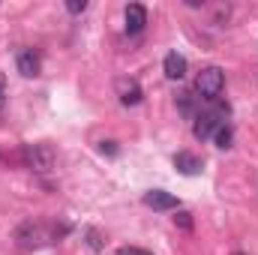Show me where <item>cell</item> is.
Masks as SVG:
<instances>
[{"label": "cell", "mask_w": 258, "mask_h": 255, "mask_svg": "<svg viewBox=\"0 0 258 255\" xmlns=\"http://www.w3.org/2000/svg\"><path fill=\"white\" fill-rule=\"evenodd\" d=\"M225 90V72L219 66H204L198 75H195V93L198 99L204 102H216Z\"/></svg>", "instance_id": "6da1fadb"}, {"label": "cell", "mask_w": 258, "mask_h": 255, "mask_svg": "<svg viewBox=\"0 0 258 255\" xmlns=\"http://www.w3.org/2000/svg\"><path fill=\"white\" fill-rule=\"evenodd\" d=\"M225 114H228V105H219V108H210V111H201L195 114L192 120V135L198 141H207L216 135V129L225 126Z\"/></svg>", "instance_id": "7a4b0ae2"}, {"label": "cell", "mask_w": 258, "mask_h": 255, "mask_svg": "<svg viewBox=\"0 0 258 255\" xmlns=\"http://www.w3.org/2000/svg\"><path fill=\"white\" fill-rule=\"evenodd\" d=\"M21 159H24V165H27L30 171H36V174L54 171V150H51L48 144H24Z\"/></svg>", "instance_id": "3957f363"}, {"label": "cell", "mask_w": 258, "mask_h": 255, "mask_svg": "<svg viewBox=\"0 0 258 255\" xmlns=\"http://www.w3.org/2000/svg\"><path fill=\"white\" fill-rule=\"evenodd\" d=\"M114 93H117V99H120V105H138L141 99H144V90H141V84L135 81V78H117L114 81Z\"/></svg>", "instance_id": "277c9868"}, {"label": "cell", "mask_w": 258, "mask_h": 255, "mask_svg": "<svg viewBox=\"0 0 258 255\" xmlns=\"http://www.w3.org/2000/svg\"><path fill=\"white\" fill-rule=\"evenodd\" d=\"M144 207H150V210H177L180 207V201L171 195V192H162V189H150L144 192Z\"/></svg>", "instance_id": "5b68a950"}, {"label": "cell", "mask_w": 258, "mask_h": 255, "mask_svg": "<svg viewBox=\"0 0 258 255\" xmlns=\"http://www.w3.org/2000/svg\"><path fill=\"white\" fill-rule=\"evenodd\" d=\"M15 66H18V72H21L24 78H33V75H39L42 60H39V54H36L33 48H21V51L15 54Z\"/></svg>", "instance_id": "8992f818"}, {"label": "cell", "mask_w": 258, "mask_h": 255, "mask_svg": "<svg viewBox=\"0 0 258 255\" xmlns=\"http://www.w3.org/2000/svg\"><path fill=\"white\" fill-rule=\"evenodd\" d=\"M162 69H165V78H171V81H180L183 75H186V57L183 54H177V51H168L165 54V60H162Z\"/></svg>", "instance_id": "52a82bcc"}, {"label": "cell", "mask_w": 258, "mask_h": 255, "mask_svg": "<svg viewBox=\"0 0 258 255\" xmlns=\"http://www.w3.org/2000/svg\"><path fill=\"white\" fill-rule=\"evenodd\" d=\"M144 24H147V9L141 3H129L126 6V33H132V36L141 33Z\"/></svg>", "instance_id": "ba28073f"}, {"label": "cell", "mask_w": 258, "mask_h": 255, "mask_svg": "<svg viewBox=\"0 0 258 255\" xmlns=\"http://www.w3.org/2000/svg\"><path fill=\"white\" fill-rule=\"evenodd\" d=\"M174 168L180 171V174H186V177H192L201 171V159L189 153V150H180V153H174Z\"/></svg>", "instance_id": "9c48e42d"}, {"label": "cell", "mask_w": 258, "mask_h": 255, "mask_svg": "<svg viewBox=\"0 0 258 255\" xmlns=\"http://www.w3.org/2000/svg\"><path fill=\"white\" fill-rule=\"evenodd\" d=\"M177 108L183 111V117H192L195 120V96L189 90H180V93H177Z\"/></svg>", "instance_id": "30bf717a"}, {"label": "cell", "mask_w": 258, "mask_h": 255, "mask_svg": "<svg viewBox=\"0 0 258 255\" xmlns=\"http://www.w3.org/2000/svg\"><path fill=\"white\" fill-rule=\"evenodd\" d=\"M213 141H216V147H222V150H228L231 147V141H234V132H231V126L225 123V126L216 129V135H213Z\"/></svg>", "instance_id": "8fae6325"}, {"label": "cell", "mask_w": 258, "mask_h": 255, "mask_svg": "<svg viewBox=\"0 0 258 255\" xmlns=\"http://www.w3.org/2000/svg\"><path fill=\"white\" fill-rule=\"evenodd\" d=\"M66 9H69L72 15H81V12H87V0H69Z\"/></svg>", "instance_id": "7c38bea8"}, {"label": "cell", "mask_w": 258, "mask_h": 255, "mask_svg": "<svg viewBox=\"0 0 258 255\" xmlns=\"http://www.w3.org/2000/svg\"><path fill=\"white\" fill-rule=\"evenodd\" d=\"M174 225H180V228H186V231H189V228H192V219H189V213H186V210H180V213L174 216Z\"/></svg>", "instance_id": "4fadbf2b"}, {"label": "cell", "mask_w": 258, "mask_h": 255, "mask_svg": "<svg viewBox=\"0 0 258 255\" xmlns=\"http://www.w3.org/2000/svg\"><path fill=\"white\" fill-rule=\"evenodd\" d=\"M117 255H150L147 249H138V246H120Z\"/></svg>", "instance_id": "5bb4252c"}, {"label": "cell", "mask_w": 258, "mask_h": 255, "mask_svg": "<svg viewBox=\"0 0 258 255\" xmlns=\"http://www.w3.org/2000/svg\"><path fill=\"white\" fill-rule=\"evenodd\" d=\"M87 237H90V249H102V240H99V234H96L93 228L87 231Z\"/></svg>", "instance_id": "9a60e30c"}, {"label": "cell", "mask_w": 258, "mask_h": 255, "mask_svg": "<svg viewBox=\"0 0 258 255\" xmlns=\"http://www.w3.org/2000/svg\"><path fill=\"white\" fill-rule=\"evenodd\" d=\"M102 153H108V156H114V153H117V147H114V141H102Z\"/></svg>", "instance_id": "2e32d148"}, {"label": "cell", "mask_w": 258, "mask_h": 255, "mask_svg": "<svg viewBox=\"0 0 258 255\" xmlns=\"http://www.w3.org/2000/svg\"><path fill=\"white\" fill-rule=\"evenodd\" d=\"M3 102H6V78L0 75V108H3Z\"/></svg>", "instance_id": "e0dca14e"}]
</instances>
